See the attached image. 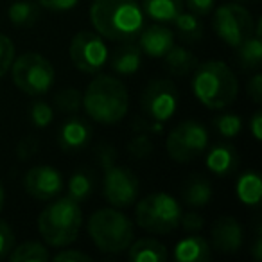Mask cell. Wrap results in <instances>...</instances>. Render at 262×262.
<instances>
[{"instance_id":"11","label":"cell","mask_w":262,"mask_h":262,"mask_svg":"<svg viewBox=\"0 0 262 262\" xmlns=\"http://www.w3.org/2000/svg\"><path fill=\"white\" fill-rule=\"evenodd\" d=\"M178 88L169 79H155L144 88L140 108L151 122H167L178 110Z\"/></svg>"},{"instance_id":"13","label":"cell","mask_w":262,"mask_h":262,"mask_svg":"<svg viewBox=\"0 0 262 262\" xmlns=\"http://www.w3.org/2000/svg\"><path fill=\"white\" fill-rule=\"evenodd\" d=\"M24 189L31 198L49 201L61 194L63 176L51 165H36L31 167L24 176Z\"/></svg>"},{"instance_id":"34","label":"cell","mask_w":262,"mask_h":262,"mask_svg":"<svg viewBox=\"0 0 262 262\" xmlns=\"http://www.w3.org/2000/svg\"><path fill=\"white\" fill-rule=\"evenodd\" d=\"M13 59H15V45L11 38L0 33V77L9 72Z\"/></svg>"},{"instance_id":"28","label":"cell","mask_w":262,"mask_h":262,"mask_svg":"<svg viewBox=\"0 0 262 262\" xmlns=\"http://www.w3.org/2000/svg\"><path fill=\"white\" fill-rule=\"evenodd\" d=\"M237 56H239V61L244 69H258L262 63V40L251 34L248 40H244L237 47Z\"/></svg>"},{"instance_id":"39","label":"cell","mask_w":262,"mask_h":262,"mask_svg":"<svg viewBox=\"0 0 262 262\" xmlns=\"http://www.w3.org/2000/svg\"><path fill=\"white\" fill-rule=\"evenodd\" d=\"M77 2H79V0H38L40 8L49 9V11H56V13L69 11V9L76 8Z\"/></svg>"},{"instance_id":"5","label":"cell","mask_w":262,"mask_h":262,"mask_svg":"<svg viewBox=\"0 0 262 262\" xmlns=\"http://www.w3.org/2000/svg\"><path fill=\"white\" fill-rule=\"evenodd\" d=\"M86 230L95 248L110 255L126 251L135 237L131 219L115 207L95 210L88 219Z\"/></svg>"},{"instance_id":"16","label":"cell","mask_w":262,"mask_h":262,"mask_svg":"<svg viewBox=\"0 0 262 262\" xmlns=\"http://www.w3.org/2000/svg\"><path fill=\"white\" fill-rule=\"evenodd\" d=\"M137 38L142 54L149 58H164L174 45V33L167 26L157 22L153 26H144Z\"/></svg>"},{"instance_id":"24","label":"cell","mask_w":262,"mask_h":262,"mask_svg":"<svg viewBox=\"0 0 262 262\" xmlns=\"http://www.w3.org/2000/svg\"><path fill=\"white\" fill-rule=\"evenodd\" d=\"M235 192L241 203L248 205V207H257L260 203V196H262V182L258 172L255 171L243 172L235 182Z\"/></svg>"},{"instance_id":"40","label":"cell","mask_w":262,"mask_h":262,"mask_svg":"<svg viewBox=\"0 0 262 262\" xmlns=\"http://www.w3.org/2000/svg\"><path fill=\"white\" fill-rule=\"evenodd\" d=\"M38 153V140L33 137H27V139L20 140L18 146H16V155H18L22 160H29L31 157Z\"/></svg>"},{"instance_id":"44","label":"cell","mask_w":262,"mask_h":262,"mask_svg":"<svg viewBox=\"0 0 262 262\" xmlns=\"http://www.w3.org/2000/svg\"><path fill=\"white\" fill-rule=\"evenodd\" d=\"M251 255H253L255 260H262V237H260V232H257V237H255L253 244H251Z\"/></svg>"},{"instance_id":"32","label":"cell","mask_w":262,"mask_h":262,"mask_svg":"<svg viewBox=\"0 0 262 262\" xmlns=\"http://www.w3.org/2000/svg\"><path fill=\"white\" fill-rule=\"evenodd\" d=\"M29 119L36 127H47L54 119V110L43 101H36L29 108Z\"/></svg>"},{"instance_id":"3","label":"cell","mask_w":262,"mask_h":262,"mask_svg":"<svg viewBox=\"0 0 262 262\" xmlns=\"http://www.w3.org/2000/svg\"><path fill=\"white\" fill-rule=\"evenodd\" d=\"M190 86L196 99L208 110H223L233 104L239 94V81L226 63L208 59L192 70Z\"/></svg>"},{"instance_id":"18","label":"cell","mask_w":262,"mask_h":262,"mask_svg":"<svg viewBox=\"0 0 262 262\" xmlns=\"http://www.w3.org/2000/svg\"><path fill=\"white\" fill-rule=\"evenodd\" d=\"M124 45L117 47L112 52V56H108L110 67L115 74L119 76H133L139 72L140 63H142V51H140L139 43L131 41H122Z\"/></svg>"},{"instance_id":"27","label":"cell","mask_w":262,"mask_h":262,"mask_svg":"<svg viewBox=\"0 0 262 262\" xmlns=\"http://www.w3.org/2000/svg\"><path fill=\"white\" fill-rule=\"evenodd\" d=\"M172 24H174L178 36L183 38L185 41L192 43V41H198L203 36V24H201L200 16L190 11H182Z\"/></svg>"},{"instance_id":"37","label":"cell","mask_w":262,"mask_h":262,"mask_svg":"<svg viewBox=\"0 0 262 262\" xmlns=\"http://www.w3.org/2000/svg\"><path fill=\"white\" fill-rule=\"evenodd\" d=\"M54 262H92V257L84 251H79V250H63V251H58V253L52 257Z\"/></svg>"},{"instance_id":"8","label":"cell","mask_w":262,"mask_h":262,"mask_svg":"<svg viewBox=\"0 0 262 262\" xmlns=\"http://www.w3.org/2000/svg\"><path fill=\"white\" fill-rule=\"evenodd\" d=\"M165 147L172 160L178 164H187L207 151L208 131L198 120H183L167 135Z\"/></svg>"},{"instance_id":"20","label":"cell","mask_w":262,"mask_h":262,"mask_svg":"<svg viewBox=\"0 0 262 262\" xmlns=\"http://www.w3.org/2000/svg\"><path fill=\"white\" fill-rule=\"evenodd\" d=\"M144 16L157 24H172L183 11V0H140Z\"/></svg>"},{"instance_id":"25","label":"cell","mask_w":262,"mask_h":262,"mask_svg":"<svg viewBox=\"0 0 262 262\" xmlns=\"http://www.w3.org/2000/svg\"><path fill=\"white\" fill-rule=\"evenodd\" d=\"M40 4L33 0H18L13 2L8 9V18L16 27H31L40 20Z\"/></svg>"},{"instance_id":"6","label":"cell","mask_w":262,"mask_h":262,"mask_svg":"<svg viewBox=\"0 0 262 262\" xmlns=\"http://www.w3.org/2000/svg\"><path fill=\"white\" fill-rule=\"evenodd\" d=\"M182 207L167 192H153L135 205V221L140 228L157 235H167L180 226Z\"/></svg>"},{"instance_id":"45","label":"cell","mask_w":262,"mask_h":262,"mask_svg":"<svg viewBox=\"0 0 262 262\" xmlns=\"http://www.w3.org/2000/svg\"><path fill=\"white\" fill-rule=\"evenodd\" d=\"M4 201H6V192H4V187L0 183V210L4 208Z\"/></svg>"},{"instance_id":"4","label":"cell","mask_w":262,"mask_h":262,"mask_svg":"<svg viewBox=\"0 0 262 262\" xmlns=\"http://www.w3.org/2000/svg\"><path fill=\"white\" fill-rule=\"evenodd\" d=\"M83 212L77 201L58 198L38 215V232L47 246L65 248L79 237Z\"/></svg>"},{"instance_id":"26","label":"cell","mask_w":262,"mask_h":262,"mask_svg":"<svg viewBox=\"0 0 262 262\" xmlns=\"http://www.w3.org/2000/svg\"><path fill=\"white\" fill-rule=\"evenodd\" d=\"M8 258L13 262H45L51 258V253H49V248L43 243L26 241L18 246H13Z\"/></svg>"},{"instance_id":"22","label":"cell","mask_w":262,"mask_h":262,"mask_svg":"<svg viewBox=\"0 0 262 262\" xmlns=\"http://www.w3.org/2000/svg\"><path fill=\"white\" fill-rule=\"evenodd\" d=\"M182 194L190 208H205L212 200V185L203 174H192L183 185Z\"/></svg>"},{"instance_id":"14","label":"cell","mask_w":262,"mask_h":262,"mask_svg":"<svg viewBox=\"0 0 262 262\" xmlns=\"http://www.w3.org/2000/svg\"><path fill=\"white\" fill-rule=\"evenodd\" d=\"M243 226L232 215L217 217L212 226V248L219 253H237L243 246Z\"/></svg>"},{"instance_id":"42","label":"cell","mask_w":262,"mask_h":262,"mask_svg":"<svg viewBox=\"0 0 262 262\" xmlns=\"http://www.w3.org/2000/svg\"><path fill=\"white\" fill-rule=\"evenodd\" d=\"M99 164L104 169H108L110 165H113V158H115V151L112 149V146H101L99 149Z\"/></svg>"},{"instance_id":"15","label":"cell","mask_w":262,"mask_h":262,"mask_svg":"<svg viewBox=\"0 0 262 262\" xmlns=\"http://www.w3.org/2000/svg\"><path fill=\"white\" fill-rule=\"evenodd\" d=\"M92 135L94 129L88 120L83 117H69L58 129V144L65 153H77L92 142Z\"/></svg>"},{"instance_id":"43","label":"cell","mask_w":262,"mask_h":262,"mask_svg":"<svg viewBox=\"0 0 262 262\" xmlns=\"http://www.w3.org/2000/svg\"><path fill=\"white\" fill-rule=\"evenodd\" d=\"M250 129L253 133L255 140H262V113L260 112H255L253 117L250 120Z\"/></svg>"},{"instance_id":"29","label":"cell","mask_w":262,"mask_h":262,"mask_svg":"<svg viewBox=\"0 0 262 262\" xmlns=\"http://www.w3.org/2000/svg\"><path fill=\"white\" fill-rule=\"evenodd\" d=\"M92 189H94V183H92L90 174L84 172V171H77L70 176L67 192H69L70 200L81 203V201L88 200V196L92 194Z\"/></svg>"},{"instance_id":"23","label":"cell","mask_w":262,"mask_h":262,"mask_svg":"<svg viewBox=\"0 0 262 262\" xmlns=\"http://www.w3.org/2000/svg\"><path fill=\"white\" fill-rule=\"evenodd\" d=\"M165 59V69L169 70V74L172 76H189L194 69L198 67V58L192 51L185 47H176L172 45V49L164 56Z\"/></svg>"},{"instance_id":"17","label":"cell","mask_w":262,"mask_h":262,"mask_svg":"<svg viewBox=\"0 0 262 262\" xmlns=\"http://www.w3.org/2000/svg\"><path fill=\"white\" fill-rule=\"evenodd\" d=\"M205 153V165L219 178L233 174L239 167V153L232 144H215L210 149L207 147Z\"/></svg>"},{"instance_id":"21","label":"cell","mask_w":262,"mask_h":262,"mask_svg":"<svg viewBox=\"0 0 262 262\" xmlns=\"http://www.w3.org/2000/svg\"><path fill=\"white\" fill-rule=\"evenodd\" d=\"M127 258L131 262H165L169 258L165 244L157 239H139L127 246Z\"/></svg>"},{"instance_id":"10","label":"cell","mask_w":262,"mask_h":262,"mask_svg":"<svg viewBox=\"0 0 262 262\" xmlns=\"http://www.w3.org/2000/svg\"><path fill=\"white\" fill-rule=\"evenodd\" d=\"M70 61L84 74H99L108 63V45L104 38L92 31H79L74 34L69 47Z\"/></svg>"},{"instance_id":"35","label":"cell","mask_w":262,"mask_h":262,"mask_svg":"<svg viewBox=\"0 0 262 262\" xmlns=\"http://www.w3.org/2000/svg\"><path fill=\"white\" fill-rule=\"evenodd\" d=\"M13 246H15V233L4 219H0V260L8 257Z\"/></svg>"},{"instance_id":"7","label":"cell","mask_w":262,"mask_h":262,"mask_svg":"<svg viewBox=\"0 0 262 262\" xmlns=\"http://www.w3.org/2000/svg\"><path fill=\"white\" fill-rule=\"evenodd\" d=\"M13 84L27 95H43L52 88L56 72L52 63L38 52H26L13 59L11 67Z\"/></svg>"},{"instance_id":"41","label":"cell","mask_w":262,"mask_h":262,"mask_svg":"<svg viewBox=\"0 0 262 262\" xmlns=\"http://www.w3.org/2000/svg\"><path fill=\"white\" fill-rule=\"evenodd\" d=\"M246 92L255 104H260L262 102V76L260 74L251 76V79L248 81V84H246Z\"/></svg>"},{"instance_id":"19","label":"cell","mask_w":262,"mask_h":262,"mask_svg":"<svg viewBox=\"0 0 262 262\" xmlns=\"http://www.w3.org/2000/svg\"><path fill=\"white\" fill-rule=\"evenodd\" d=\"M172 257L178 262H207L212 258V248L205 237L198 233H189L176 243Z\"/></svg>"},{"instance_id":"33","label":"cell","mask_w":262,"mask_h":262,"mask_svg":"<svg viewBox=\"0 0 262 262\" xmlns=\"http://www.w3.org/2000/svg\"><path fill=\"white\" fill-rule=\"evenodd\" d=\"M127 151L135 158H146L153 153V142L146 135V131H140L139 135H135L127 144Z\"/></svg>"},{"instance_id":"1","label":"cell","mask_w":262,"mask_h":262,"mask_svg":"<svg viewBox=\"0 0 262 262\" xmlns=\"http://www.w3.org/2000/svg\"><path fill=\"white\" fill-rule=\"evenodd\" d=\"M90 22L110 41H131L144 29L146 16L139 0H94Z\"/></svg>"},{"instance_id":"12","label":"cell","mask_w":262,"mask_h":262,"mask_svg":"<svg viewBox=\"0 0 262 262\" xmlns=\"http://www.w3.org/2000/svg\"><path fill=\"white\" fill-rule=\"evenodd\" d=\"M140 183L133 171L122 165H110L104 172L102 183V196L112 207L129 208L135 205L139 198Z\"/></svg>"},{"instance_id":"31","label":"cell","mask_w":262,"mask_h":262,"mask_svg":"<svg viewBox=\"0 0 262 262\" xmlns=\"http://www.w3.org/2000/svg\"><path fill=\"white\" fill-rule=\"evenodd\" d=\"M215 129L221 133L226 139H233L241 133L243 129V119L235 113H225V115H219L214 119Z\"/></svg>"},{"instance_id":"9","label":"cell","mask_w":262,"mask_h":262,"mask_svg":"<svg viewBox=\"0 0 262 262\" xmlns=\"http://www.w3.org/2000/svg\"><path fill=\"white\" fill-rule=\"evenodd\" d=\"M253 16L241 4H223L215 9L212 27L221 41L237 49L253 34Z\"/></svg>"},{"instance_id":"30","label":"cell","mask_w":262,"mask_h":262,"mask_svg":"<svg viewBox=\"0 0 262 262\" xmlns=\"http://www.w3.org/2000/svg\"><path fill=\"white\" fill-rule=\"evenodd\" d=\"M54 104L59 112L77 113L81 108H83V94H81L77 88L67 86L54 95Z\"/></svg>"},{"instance_id":"2","label":"cell","mask_w":262,"mask_h":262,"mask_svg":"<svg viewBox=\"0 0 262 262\" xmlns=\"http://www.w3.org/2000/svg\"><path fill=\"white\" fill-rule=\"evenodd\" d=\"M83 110L94 122L113 126L119 124L129 110L126 84L113 76L99 74L86 84L83 94Z\"/></svg>"},{"instance_id":"36","label":"cell","mask_w":262,"mask_h":262,"mask_svg":"<svg viewBox=\"0 0 262 262\" xmlns=\"http://www.w3.org/2000/svg\"><path fill=\"white\" fill-rule=\"evenodd\" d=\"M180 226L187 233H200L205 226V217L198 214V212H187V214H182V217H180Z\"/></svg>"},{"instance_id":"38","label":"cell","mask_w":262,"mask_h":262,"mask_svg":"<svg viewBox=\"0 0 262 262\" xmlns=\"http://www.w3.org/2000/svg\"><path fill=\"white\" fill-rule=\"evenodd\" d=\"M214 4L215 0H183V8H187V11L194 13L198 16H205L212 13Z\"/></svg>"}]
</instances>
